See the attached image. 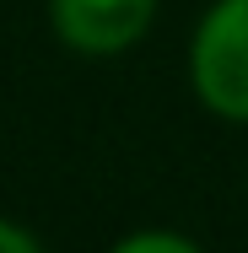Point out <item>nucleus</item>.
Masks as SVG:
<instances>
[{
	"label": "nucleus",
	"mask_w": 248,
	"mask_h": 253,
	"mask_svg": "<svg viewBox=\"0 0 248 253\" xmlns=\"http://www.w3.org/2000/svg\"><path fill=\"white\" fill-rule=\"evenodd\" d=\"M195 86L221 119H248V0H221L199 22Z\"/></svg>",
	"instance_id": "nucleus-1"
},
{
	"label": "nucleus",
	"mask_w": 248,
	"mask_h": 253,
	"mask_svg": "<svg viewBox=\"0 0 248 253\" xmlns=\"http://www.w3.org/2000/svg\"><path fill=\"white\" fill-rule=\"evenodd\" d=\"M156 0H54V27L87 54H113L151 27Z\"/></svg>",
	"instance_id": "nucleus-2"
},
{
	"label": "nucleus",
	"mask_w": 248,
	"mask_h": 253,
	"mask_svg": "<svg viewBox=\"0 0 248 253\" xmlns=\"http://www.w3.org/2000/svg\"><path fill=\"white\" fill-rule=\"evenodd\" d=\"M113 253H199V248H195V243H184V237H173V232H141V237L119 243Z\"/></svg>",
	"instance_id": "nucleus-3"
},
{
	"label": "nucleus",
	"mask_w": 248,
	"mask_h": 253,
	"mask_svg": "<svg viewBox=\"0 0 248 253\" xmlns=\"http://www.w3.org/2000/svg\"><path fill=\"white\" fill-rule=\"evenodd\" d=\"M0 253H44L22 226H11V221H0Z\"/></svg>",
	"instance_id": "nucleus-4"
}]
</instances>
